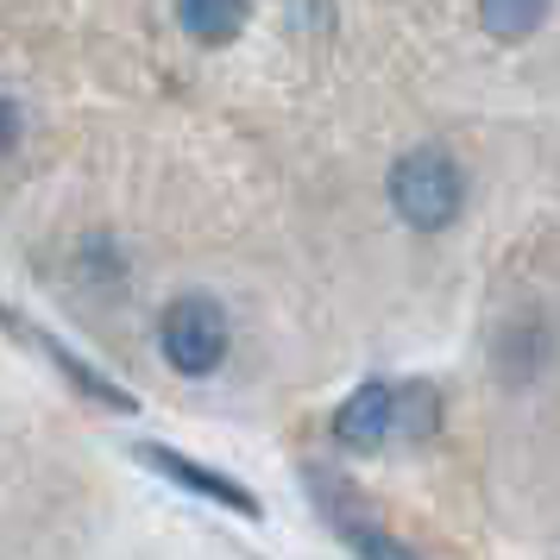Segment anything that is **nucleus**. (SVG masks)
Masks as SVG:
<instances>
[{
    "label": "nucleus",
    "mask_w": 560,
    "mask_h": 560,
    "mask_svg": "<svg viewBox=\"0 0 560 560\" xmlns=\"http://www.w3.org/2000/svg\"><path fill=\"white\" fill-rule=\"evenodd\" d=\"M459 202H466V183H459V164L441 145H416V152H404L390 164V208L416 233L454 228Z\"/></svg>",
    "instance_id": "obj_1"
},
{
    "label": "nucleus",
    "mask_w": 560,
    "mask_h": 560,
    "mask_svg": "<svg viewBox=\"0 0 560 560\" xmlns=\"http://www.w3.org/2000/svg\"><path fill=\"white\" fill-rule=\"evenodd\" d=\"M158 347L183 378H208L228 359V308L214 296H177L158 322Z\"/></svg>",
    "instance_id": "obj_2"
},
{
    "label": "nucleus",
    "mask_w": 560,
    "mask_h": 560,
    "mask_svg": "<svg viewBox=\"0 0 560 560\" xmlns=\"http://www.w3.org/2000/svg\"><path fill=\"white\" fill-rule=\"evenodd\" d=\"M139 459L152 466V472H164L171 485H183V491H196V498H214L221 510H233V516H265V504H258L246 485H233L228 472H214V466H202V459H189V454H177V447H158V441H145L139 447Z\"/></svg>",
    "instance_id": "obj_3"
},
{
    "label": "nucleus",
    "mask_w": 560,
    "mask_h": 560,
    "mask_svg": "<svg viewBox=\"0 0 560 560\" xmlns=\"http://www.w3.org/2000/svg\"><path fill=\"white\" fill-rule=\"evenodd\" d=\"M390 434H397V384L372 378L334 409V441L353 447V454H372V447H384Z\"/></svg>",
    "instance_id": "obj_4"
},
{
    "label": "nucleus",
    "mask_w": 560,
    "mask_h": 560,
    "mask_svg": "<svg viewBox=\"0 0 560 560\" xmlns=\"http://www.w3.org/2000/svg\"><path fill=\"white\" fill-rule=\"evenodd\" d=\"M177 20L196 45H233L253 20V0H177Z\"/></svg>",
    "instance_id": "obj_5"
},
{
    "label": "nucleus",
    "mask_w": 560,
    "mask_h": 560,
    "mask_svg": "<svg viewBox=\"0 0 560 560\" xmlns=\"http://www.w3.org/2000/svg\"><path fill=\"white\" fill-rule=\"evenodd\" d=\"M548 20V0H479V26L498 38V45H523L535 38Z\"/></svg>",
    "instance_id": "obj_6"
},
{
    "label": "nucleus",
    "mask_w": 560,
    "mask_h": 560,
    "mask_svg": "<svg viewBox=\"0 0 560 560\" xmlns=\"http://www.w3.org/2000/svg\"><path fill=\"white\" fill-rule=\"evenodd\" d=\"M334 523H340V535H347V541L359 548V560H422L416 548H404V541H397L390 529H378V523H365V516H353V510H340Z\"/></svg>",
    "instance_id": "obj_7"
},
{
    "label": "nucleus",
    "mask_w": 560,
    "mask_h": 560,
    "mask_svg": "<svg viewBox=\"0 0 560 560\" xmlns=\"http://www.w3.org/2000/svg\"><path fill=\"white\" fill-rule=\"evenodd\" d=\"M434 422H441V397L429 384H404L397 390V434H434Z\"/></svg>",
    "instance_id": "obj_8"
},
{
    "label": "nucleus",
    "mask_w": 560,
    "mask_h": 560,
    "mask_svg": "<svg viewBox=\"0 0 560 560\" xmlns=\"http://www.w3.org/2000/svg\"><path fill=\"white\" fill-rule=\"evenodd\" d=\"M13 145H20V107L0 102V158L13 152Z\"/></svg>",
    "instance_id": "obj_9"
}]
</instances>
